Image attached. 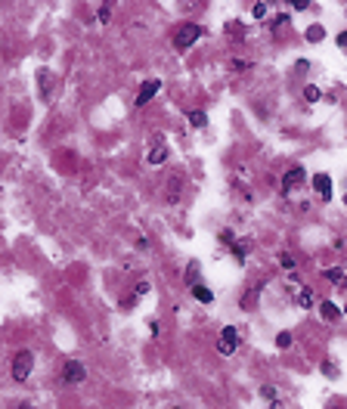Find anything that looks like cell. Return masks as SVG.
<instances>
[{
	"mask_svg": "<svg viewBox=\"0 0 347 409\" xmlns=\"http://www.w3.org/2000/svg\"><path fill=\"white\" fill-rule=\"evenodd\" d=\"M31 369H34V353L31 350H19L16 360H13V378L16 381H25L31 375Z\"/></svg>",
	"mask_w": 347,
	"mask_h": 409,
	"instance_id": "cell-1",
	"label": "cell"
},
{
	"mask_svg": "<svg viewBox=\"0 0 347 409\" xmlns=\"http://www.w3.org/2000/svg\"><path fill=\"white\" fill-rule=\"evenodd\" d=\"M199 37H202V28H199V25H180V28L174 31V44H177L180 50H186V47L196 44Z\"/></svg>",
	"mask_w": 347,
	"mask_h": 409,
	"instance_id": "cell-2",
	"label": "cell"
},
{
	"mask_svg": "<svg viewBox=\"0 0 347 409\" xmlns=\"http://www.w3.org/2000/svg\"><path fill=\"white\" fill-rule=\"evenodd\" d=\"M236 347H239V329H236V325H226V329L220 332V338H217V353L229 356Z\"/></svg>",
	"mask_w": 347,
	"mask_h": 409,
	"instance_id": "cell-3",
	"label": "cell"
},
{
	"mask_svg": "<svg viewBox=\"0 0 347 409\" xmlns=\"http://www.w3.org/2000/svg\"><path fill=\"white\" fill-rule=\"evenodd\" d=\"M146 161H149L152 168H158V165H165V161H168V146L162 143V134H155V137H152V149H149Z\"/></svg>",
	"mask_w": 347,
	"mask_h": 409,
	"instance_id": "cell-4",
	"label": "cell"
},
{
	"mask_svg": "<svg viewBox=\"0 0 347 409\" xmlns=\"http://www.w3.org/2000/svg\"><path fill=\"white\" fill-rule=\"evenodd\" d=\"M62 378H65V385H81L87 378V372H84V366L78 360H68L65 369H62Z\"/></svg>",
	"mask_w": 347,
	"mask_h": 409,
	"instance_id": "cell-5",
	"label": "cell"
},
{
	"mask_svg": "<svg viewBox=\"0 0 347 409\" xmlns=\"http://www.w3.org/2000/svg\"><path fill=\"white\" fill-rule=\"evenodd\" d=\"M304 177H307V174H304L301 165L291 168V171H285V177H282V189H285V192H295L298 186H304Z\"/></svg>",
	"mask_w": 347,
	"mask_h": 409,
	"instance_id": "cell-6",
	"label": "cell"
},
{
	"mask_svg": "<svg viewBox=\"0 0 347 409\" xmlns=\"http://www.w3.org/2000/svg\"><path fill=\"white\" fill-rule=\"evenodd\" d=\"M313 192H316L323 201H329V198H332V177H329V174H316V177H313Z\"/></svg>",
	"mask_w": 347,
	"mask_h": 409,
	"instance_id": "cell-7",
	"label": "cell"
},
{
	"mask_svg": "<svg viewBox=\"0 0 347 409\" xmlns=\"http://www.w3.org/2000/svg\"><path fill=\"white\" fill-rule=\"evenodd\" d=\"M158 87H162V81H146V84L140 87V93H137V106H146L152 96L158 93Z\"/></svg>",
	"mask_w": 347,
	"mask_h": 409,
	"instance_id": "cell-8",
	"label": "cell"
},
{
	"mask_svg": "<svg viewBox=\"0 0 347 409\" xmlns=\"http://www.w3.org/2000/svg\"><path fill=\"white\" fill-rule=\"evenodd\" d=\"M319 313H323V319H329V322H335V319L341 316V310H338L332 301H323V304H319Z\"/></svg>",
	"mask_w": 347,
	"mask_h": 409,
	"instance_id": "cell-9",
	"label": "cell"
},
{
	"mask_svg": "<svg viewBox=\"0 0 347 409\" xmlns=\"http://www.w3.org/2000/svg\"><path fill=\"white\" fill-rule=\"evenodd\" d=\"M199 273H202V267H199V261H189V267H186V285L192 289V285H199L196 279H199Z\"/></svg>",
	"mask_w": 347,
	"mask_h": 409,
	"instance_id": "cell-10",
	"label": "cell"
},
{
	"mask_svg": "<svg viewBox=\"0 0 347 409\" xmlns=\"http://www.w3.org/2000/svg\"><path fill=\"white\" fill-rule=\"evenodd\" d=\"M192 298H196V301H202V304H211V301H214L211 289H205V285H192Z\"/></svg>",
	"mask_w": 347,
	"mask_h": 409,
	"instance_id": "cell-11",
	"label": "cell"
},
{
	"mask_svg": "<svg viewBox=\"0 0 347 409\" xmlns=\"http://www.w3.org/2000/svg\"><path fill=\"white\" fill-rule=\"evenodd\" d=\"M304 37L310 40V44H319V40L326 37V28H323V25H310V28L304 31Z\"/></svg>",
	"mask_w": 347,
	"mask_h": 409,
	"instance_id": "cell-12",
	"label": "cell"
},
{
	"mask_svg": "<svg viewBox=\"0 0 347 409\" xmlns=\"http://www.w3.org/2000/svg\"><path fill=\"white\" fill-rule=\"evenodd\" d=\"M260 292H263V285H254V289L242 298V310H248V307H254L257 304V298H260Z\"/></svg>",
	"mask_w": 347,
	"mask_h": 409,
	"instance_id": "cell-13",
	"label": "cell"
},
{
	"mask_svg": "<svg viewBox=\"0 0 347 409\" xmlns=\"http://www.w3.org/2000/svg\"><path fill=\"white\" fill-rule=\"evenodd\" d=\"M319 96H323V90H319L316 84H307V87H304V99H307V103H319Z\"/></svg>",
	"mask_w": 347,
	"mask_h": 409,
	"instance_id": "cell-14",
	"label": "cell"
},
{
	"mask_svg": "<svg viewBox=\"0 0 347 409\" xmlns=\"http://www.w3.org/2000/svg\"><path fill=\"white\" fill-rule=\"evenodd\" d=\"M189 124H192V127H205V124H208V115H205V112H199V109H196V112H189Z\"/></svg>",
	"mask_w": 347,
	"mask_h": 409,
	"instance_id": "cell-15",
	"label": "cell"
},
{
	"mask_svg": "<svg viewBox=\"0 0 347 409\" xmlns=\"http://www.w3.org/2000/svg\"><path fill=\"white\" fill-rule=\"evenodd\" d=\"M323 276H326V279H332V282H338V285H347V282H344V273H341L338 267H332V270H323Z\"/></svg>",
	"mask_w": 347,
	"mask_h": 409,
	"instance_id": "cell-16",
	"label": "cell"
},
{
	"mask_svg": "<svg viewBox=\"0 0 347 409\" xmlns=\"http://www.w3.org/2000/svg\"><path fill=\"white\" fill-rule=\"evenodd\" d=\"M298 304H301V307H310V304H313V292H310V289H301V292H298Z\"/></svg>",
	"mask_w": 347,
	"mask_h": 409,
	"instance_id": "cell-17",
	"label": "cell"
},
{
	"mask_svg": "<svg viewBox=\"0 0 347 409\" xmlns=\"http://www.w3.org/2000/svg\"><path fill=\"white\" fill-rule=\"evenodd\" d=\"M276 347H282V350L291 347V332H279V335H276Z\"/></svg>",
	"mask_w": 347,
	"mask_h": 409,
	"instance_id": "cell-18",
	"label": "cell"
},
{
	"mask_svg": "<svg viewBox=\"0 0 347 409\" xmlns=\"http://www.w3.org/2000/svg\"><path fill=\"white\" fill-rule=\"evenodd\" d=\"M279 264H282V270H295V258H291L288 251H282V254H279Z\"/></svg>",
	"mask_w": 347,
	"mask_h": 409,
	"instance_id": "cell-19",
	"label": "cell"
},
{
	"mask_svg": "<svg viewBox=\"0 0 347 409\" xmlns=\"http://www.w3.org/2000/svg\"><path fill=\"white\" fill-rule=\"evenodd\" d=\"M251 16H254V19H263V16H266V4H254V7H251Z\"/></svg>",
	"mask_w": 347,
	"mask_h": 409,
	"instance_id": "cell-20",
	"label": "cell"
},
{
	"mask_svg": "<svg viewBox=\"0 0 347 409\" xmlns=\"http://www.w3.org/2000/svg\"><path fill=\"white\" fill-rule=\"evenodd\" d=\"M260 397H263V400H276V388L263 385V388H260Z\"/></svg>",
	"mask_w": 347,
	"mask_h": 409,
	"instance_id": "cell-21",
	"label": "cell"
},
{
	"mask_svg": "<svg viewBox=\"0 0 347 409\" xmlns=\"http://www.w3.org/2000/svg\"><path fill=\"white\" fill-rule=\"evenodd\" d=\"M245 251H248V248H245L242 242H236V245H233V254H236V261H242V258H245Z\"/></svg>",
	"mask_w": 347,
	"mask_h": 409,
	"instance_id": "cell-22",
	"label": "cell"
},
{
	"mask_svg": "<svg viewBox=\"0 0 347 409\" xmlns=\"http://www.w3.org/2000/svg\"><path fill=\"white\" fill-rule=\"evenodd\" d=\"M109 16H112V7L102 4V7H99V22H109Z\"/></svg>",
	"mask_w": 347,
	"mask_h": 409,
	"instance_id": "cell-23",
	"label": "cell"
},
{
	"mask_svg": "<svg viewBox=\"0 0 347 409\" xmlns=\"http://www.w3.org/2000/svg\"><path fill=\"white\" fill-rule=\"evenodd\" d=\"M220 242H226V245H236V236L229 233V229H223V233H220Z\"/></svg>",
	"mask_w": 347,
	"mask_h": 409,
	"instance_id": "cell-24",
	"label": "cell"
},
{
	"mask_svg": "<svg viewBox=\"0 0 347 409\" xmlns=\"http://www.w3.org/2000/svg\"><path fill=\"white\" fill-rule=\"evenodd\" d=\"M143 295H149V282H146V279L137 282V298H143Z\"/></svg>",
	"mask_w": 347,
	"mask_h": 409,
	"instance_id": "cell-25",
	"label": "cell"
},
{
	"mask_svg": "<svg viewBox=\"0 0 347 409\" xmlns=\"http://www.w3.org/2000/svg\"><path fill=\"white\" fill-rule=\"evenodd\" d=\"M338 47L347 53V31H341V34H338Z\"/></svg>",
	"mask_w": 347,
	"mask_h": 409,
	"instance_id": "cell-26",
	"label": "cell"
},
{
	"mask_svg": "<svg viewBox=\"0 0 347 409\" xmlns=\"http://www.w3.org/2000/svg\"><path fill=\"white\" fill-rule=\"evenodd\" d=\"M19 409H28V406H19Z\"/></svg>",
	"mask_w": 347,
	"mask_h": 409,
	"instance_id": "cell-27",
	"label": "cell"
},
{
	"mask_svg": "<svg viewBox=\"0 0 347 409\" xmlns=\"http://www.w3.org/2000/svg\"><path fill=\"white\" fill-rule=\"evenodd\" d=\"M344 205H347V195H344Z\"/></svg>",
	"mask_w": 347,
	"mask_h": 409,
	"instance_id": "cell-28",
	"label": "cell"
}]
</instances>
